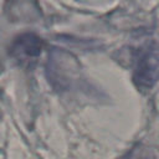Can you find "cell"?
I'll return each mask as SVG.
<instances>
[{"instance_id":"cell-1","label":"cell","mask_w":159,"mask_h":159,"mask_svg":"<svg viewBox=\"0 0 159 159\" xmlns=\"http://www.w3.org/2000/svg\"><path fill=\"white\" fill-rule=\"evenodd\" d=\"M157 77H158V53H157V45L155 42H153L152 45L149 43L139 53L135 61L133 80L138 88L150 89L157 83Z\"/></svg>"},{"instance_id":"cell-2","label":"cell","mask_w":159,"mask_h":159,"mask_svg":"<svg viewBox=\"0 0 159 159\" xmlns=\"http://www.w3.org/2000/svg\"><path fill=\"white\" fill-rule=\"evenodd\" d=\"M42 50V39L32 32H25L19 35L10 46V53L17 61H31L39 57Z\"/></svg>"}]
</instances>
